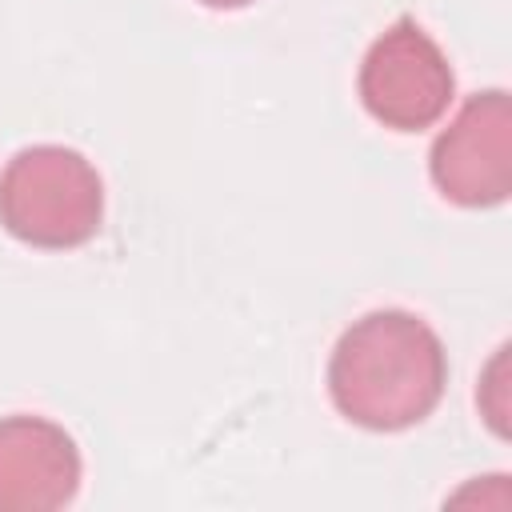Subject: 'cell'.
I'll return each instance as SVG.
<instances>
[{
  "label": "cell",
  "mask_w": 512,
  "mask_h": 512,
  "mask_svg": "<svg viewBox=\"0 0 512 512\" xmlns=\"http://www.w3.org/2000/svg\"><path fill=\"white\" fill-rule=\"evenodd\" d=\"M448 384L440 336L404 308H380L340 332L328 356L336 412L368 432H404L432 416Z\"/></svg>",
  "instance_id": "6da1fadb"
},
{
  "label": "cell",
  "mask_w": 512,
  "mask_h": 512,
  "mask_svg": "<svg viewBox=\"0 0 512 512\" xmlns=\"http://www.w3.org/2000/svg\"><path fill=\"white\" fill-rule=\"evenodd\" d=\"M104 220V184L92 160L64 144L20 148L0 172V224L32 248L68 252Z\"/></svg>",
  "instance_id": "7a4b0ae2"
},
{
  "label": "cell",
  "mask_w": 512,
  "mask_h": 512,
  "mask_svg": "<svg viewBox=\"0 0 512 512\" xmlns=\"http://www.w3.org/2000/svg\"><path fill=\"white\" fill-rule=\"evenodd\" d=\"M356 88L376 124L392 132H424L448 112L456 76L440 44L416 20H396L364 52Z\"/></svg>",
  "instance_id": "3957f363"
},
{
  "label": "cell",
  "mask_w": 512,
  "mask_h": 512,
  "mask_svg": "<svg viewBox=\"0 0 512 512\" xmlns=\"http://www.w3.org/2000/svg\"><path fill=\"white\" fill-rule=\"evenodd\" d=\"M432 184L460 208H496L512 192V104L504 88L464 100L428 152Z\"/></svg>",
  "instance_id": "277c9868"
},
{
  "label": "cell",
  "mask_w": 512,
  "mask_h": 512,
  "mask_svg": "<svg viewBox=\"0 0 512 512\" xmlns=\"http://www.w3.org/2000/svg\"><path fill=\"white\" fill-rule=\"evenodd\" d=\"M80 488L76 440L44 416L0 420V512H52Z\"/></svg>",
  "instance_id": "5b68a950"
},
{
  "label": "cell",
  "mask_w": 512,
  "mask_h": 512,
  "mask_svg": "<svg viewBox=\"0 0 512 512\" xmlns=\"http://www.w3.org/2000/svg\"><path fill=\"white\" fill-rule=\"evenodd\" d=\"M204 8H220V12H232V8H248V4H256V0H200Z\"/></svg>",
  "instance_id": "8992f818"
}]
</instances>
